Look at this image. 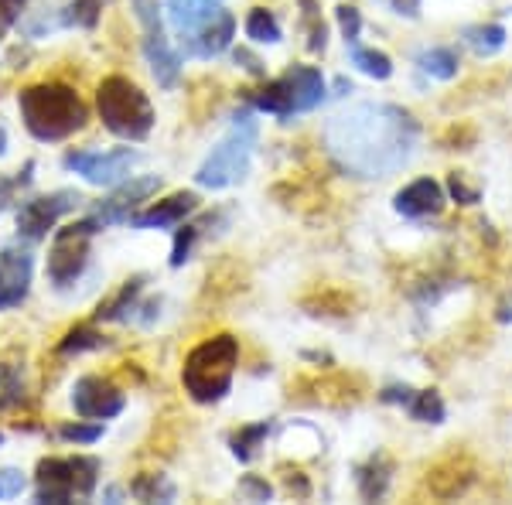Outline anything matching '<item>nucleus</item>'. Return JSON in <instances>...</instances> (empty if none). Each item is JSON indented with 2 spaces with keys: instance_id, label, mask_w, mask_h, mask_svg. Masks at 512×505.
Here are the masks:
<instances>
[{
  "instance_id": "obj_27",
  "label": "nucleus",
  "mask_w": 512,
  "mask_h": 505,
  "mask_svg": "<svg viewBox=\"0 0 512 505\" xmlns=\"http://www.w3.org/2000/svg\"><path fill=\"white\" fill-rule=\"evenodd\" d=\"M270 434V424H253V427H239L233 437H229V444H233V454L239 461H250L256 454V447H260L263 437Z\"/></svg>"
},
{
  "instance_id": "obj_41",
  "label": "nucleus",
  "mask_w": 512,
  "mask_h": 505,
  "mask_svg": "<svg viewBox=\"0 0 512 505\" xmlns=\"http://www.w3.org/2000/svg\"><path fill=\"white\" fill-rule=\"evenodd\" d=\"M393 7L400 14H407V18H417V11H420V0H393Z\"/></svg>"
},
{
  "instance_id": "obj_16",
  "label": "nucleus",
  "mask_w": 512,
  "mask_h": 505,
  "mask_svg": "<svg viewBox=\"0 0 512 505\" xmlns=\"http://www.w3.org/2000/svg\"><path fill=\"white\" fill-rule=\"evenodd\" d=\"M198 209V195L195 192H175L164 202H154L147 212L130 215V226L137 229H164V226H178L185 222V215H192Z\"/></svg>"
},
{
  "instance_id": "obj_18",
  "label": "nucleus",
  "mask_w": 512,
  "mask_h": 505,
  "mask_svg": "<svg viewBox=\"0 0 512 505\" xmlns=\"http://www.w3.org/2000/svg\"><path fill=\"white\" fill-rule=\"evenodd\" d=\"M216 11H222V0H168L171 24L181 38L192 35L198 24H205Z\"/></svg>"
},
{
  "instance_id": "obj_42",
  "label": "nucleus",
  "mask_w": 512,
  "mask_h": 505,
  "mask_svg": "<svg viewBox=\"0 0 512 505\" xmlns=\"http://www.w3.org/2000/svg\"><path fill=\"white\" fill-rule=\"evenodd\" d=\"M4 154H7V130L0 127V157H4Z\"/></svg>"
},
{
  "instance_id": "obj_30",
  "label": "nucleus",
  "mask_w": 512,
  "mask_h": 505,
  "mask_svg": "<svg viewBox=\"0 0 512 505\" xmlns=\"http://www.w3.org/2000/svg\"><path fill=\"white\" fill-rule=\"evenodd\" d=\"M103 4H106V0H72V4L65 7V24H79V28H96Z\"/></svg>"
},
{
  "instance_id": "obj_35",
  "label": "nucleus",
  "mask_w": 512,
  "mask_h": 505,
  "mask_svg": "<svg viewBox=\"0 0 512 505\" xmlns=\"http://www.w3.org/2000/svg\"><path fill=\"white\" fill-rule=\"evenodd\" d=\"M195 236H198V229H195V226L178 229V236H175V250H171V267H185L188 253H192V246H195Z\"/></svg>"
},
{
  "instance_id": "obj_5",
  "label": "nucleus",
  "mask_w": 512,
  "mask_h": 505,
  "mask_svg": "<svg viewBox=\"0 0 512 505\" xmlns=\"http://www.w3.org/2000/svg\"><path fill=\"white\" fill-rule=\"evenodd\" d=\"M253 147H256V120L250 110H243L233 117V127H229V134L216 144V151L202 161L195 181L202 188H212V192L243 181L253 161Z\"/></svg>"
},
{
  "instance_id": "obj_34",
  "label": "nucleus",
  "mask_w": 512,
  "mask_h": 505,
  "mask_svg": "<svg viewBox=\"0 0 512 505\" xmlns=\"http://www.w3.org/2000/svg\"><path fill=\"white\" fill-rule=\"evenodd\" d=\"M335 18H338V28H342L345 41L355 45V41H359V31H362V14L355 11V7H338Z\"/></svg>"
},
{
  "instance_id": "obj_1",
  "label": "nucleus",
  "mask_w": 512,
  "mask_h": 505,
  "mask_svg": "<svg viewBox=\"0 0 512 505\" xmlns=\"http://www.w3.org/2000/svg\"><path fill=\"white\" fill-rule=\"evenodd\" d=\"M325 144L345 171L383 178L410 161L417 147V123L400 106L362 103L328 123Z\"/></svg>"
},
{
  "instance_id": "obj_23",
  "label": "nucleus",
  "mask_w": 512,
  "mask_h": 505,
  "mask_svg": "<svg viewBox=\"0 0 512 505\" xmlns=\"http://www.w3.org/2000/svg\"><path fill=\"white\" fill-rule=\"evenodd\" d=\"M140 287H144V280H130L123 291L113 297V301H106V304H99V311H96V321H120V318H127V311L137 304V297H140Z\"/></svg>"
},
{
  "instance_id": "obj_6",
  "label": "nucleus",
  "mask_w": 512,
  "mask_h": 505,
  "mask_svg": "<svg viewBox=\"0 0 512 505\" xmlns=\"http://www.w3.org/2000/svg\"><path fill=\"white\" fill-rule=\"evenodd\" d=\"M321 99H325V76L315 65H294L280 79L250 93V106L260 113H270V117H291V113L315 110Z\"/></svg>"
},
{
  "instance_id": "obj_26",
  "label": "nucleus",
  "mask_w": 512,
  "mask_h": 505,
  "mask_svg": "<svg viewBox=\"0 0 512 505\" xmlns=\"http://www.w3.org/2000/svg\"><path fill=\"white\" fill-rule=\"evenodd\" d=\"M352 62L359 65L366 76H373V79H390L393 76L390 55L376 52V48H352Z\"/></svg>"
},
{
  "instance_id": "obj_7",
  "label": "nucleus",
  "mask_w": 512,
  "mask_h": 505,
  "mask_svg": "<svg viewBox=\"0 0 512 505\" xmlns=\"http://www.w3.org/2000/svg\"><path fill=\"white\" fill-rule=\"evenodd\" d=\"M96 482H99V461L96 458H41L38 468H35V499L38 502H48V505H65L79 495L96 492Z\"/></svg>"
},
{
  "instance_id": "obj_25",
  "label": "nucleus",
  "mask_w": 512,
  "mask_h": 505,
  "mask_svg": "<svg viewBox=\"0 0 512 505\" xmlns=\"http://www.w3.org/2000/svg\"><path fill=\"white\" fill-rule=\"evenodd\" d=\"M420 69H424L427 76L448 82L458 76V55H454L451 48H431V52L420 55Z\"/></svg>"
},
{
  "instance_id": "obj_39",
  "label": "nucleus",
  "mask_w": 512,
  "mask_h": 505,
  "mask_svg": "<svg viewBox=\"0 0 512 505\" xmlns=\"http://www.w3.org/2000/svg\"><path fill=\"white\" fill-rule=\"evenodd\" d=\"M236 62H243V69L253 72V76H263V72H267V69H263V62L256 59V55L246 52V48H236Z\"/></svg>"
},
{
  "instance_id": "obj_43",
  "label": "nucleus",
  "mask_w": 512,
  "mask_h": 505,
  "mask_svg": "<svg viewBox=\"0 0 512 505\" xmlns=\"http://www.w3.org/2000/svg\"><path fill=\"white\" fill-rule=\"evenodd\" d=\"M0 444H4V434H0Z\"/></svg>"
},
{
  "instance_id": "obj_22",
  "label": "nucleus",
  "mask_w": 512,
  "mask_h": 505,
  "mask_svg": "<svg viewBox=\"0 0 512 505\" xmlns=\"http://www.w3.org/2000/svg\"><path fill=\"white\" fill-rule=\"evenodd\" d=\"M410 417L420 420V424H444V400L437 389H424V393H414V400L407 403Z\"/></svg>"
},
{
  "instance_id": "obj_32",
  "label": "nucleus",
  "mask_w": 512,
  "mask_h": 505,
  "mask_svg": "<svg viewBox=\"0 0 512 505\" xmlns=\"http://www.w3.org/2000/svg\"><path fill=\"white\" fill-rule=\"evenodd\" d=\"M21 400V372L14 366H0V407Z\"/></svg>"
},
{
  "instance_id": "obj_33",
  "label": "nucleus",
  "mask_w": 512,
  "mask_h": 505,
  "mask_svg": "<svg viewBox=\"0 0 512 505\" xmlns=\"http://www.w3.org/2000/svg\"><path fill=\"white\" fill-rule=\"evenodd\" d=\"M239 495H243V499H250V502H270L274 488H270L267 478L246 475V478H239Z\"/></svg>"
},
{
  "instance_id": "obj_28",
  "label": "nucleus",
  "mask_w": 512,
  "mask_h": 505,
  "mask_svg": "<svg viewBox=\"0 0 512 505\" xmlns=\"http://www.w3.org/2000/svg\"><path fill=\"white\" fill-rule=\"evenodd\" d=\"M468 45H472L478 55H495L502 45H506V28H499V24L472 28V31H468Z\"/></svg>"
},
{
  "instance_id": "obj_17",
  "label": "nucleus",
  "mask_w": 512,
  "mask_h": 505,
  "mask_svg": "<svg viewBox=\"0 0 512 505\" xmlns=\"http://www.w3.org/2000/svg\"><path fill=\"white\" fill-rule=\"evenodd\" d=\"M396 212L410 215V219H424V215H437L444 209V188L431 178H420L414 185H407L396 195Z\"/></svg>"
},
{
  "instance_id": "obj_13",
  "label": "nucleus",
  "mask_w": 512,
  "mask_h": 505,
  "mask_svg": "<svg viewBox=\"0 0 512 505\" xmlns=\"http://www.w3.org/2000/svg\"><path fill=\"white\" fill-rule=\"evenodd\" d=\"M72 407L86 420H110L123 410V393L103 376H82L72 386Z\"/></svg>"
},
{
  "instance_id": "obj_10",
  "label": "nucleus",
  "mask_w": 512,
  "mask_h": 505,
  "mask_svg": "<svg viewBox=\"0 0 512 505\" xmlns=\"http://www.w3.org/2000/svg\"><path fill=\"white\" fill-rule=\"evenodd\" d=\"M137 164V154L130 147H117V151H72L65 154V168L76 171L89 181V185H120Z\"/></svg>"
},
{
  "instance_id": "obj_38",
  "label": "nucleus",
  "mask_w": 512,
  "mask_h": 505,
  "mask_svg": "<svg viewBox=\"0 0 512 505\" xmlns=\"http://www.w3.org/2000/svg\"><path fill=\"white\" fill-rule=\"evenodd\" d=\"M448 188H451V195L458 198L461 205H472V202H478V192H475V188H468V185H465V175H451Z\"/></svg>"
},
{
  "instance_id": "obj_21",
  "label": "nucleus",
  "mask_w": 512,
  "mask_h": 505,
  "mask_svg": "<svg viewBox=\"0 0 512 505\" xmlns=\"http://www.w3.org/2000/svg\"><path fill=\"white\" fill-rule=\"evenodd\" d=\"M130 495L140 502H171L175 499V485L164 475H140L130 482Z\"/></svg>"
},
{
  "instance_id": "obj_44",
  "label": "nucleus",
  "mask_w": 512,
  "mask_h": 505,
  "mask_svg": "<svg viewBox=\"0 0 512 505\" xmlns=\"http://www.w3.org/2000/svg\"><path fill=\"white\" fill-rule=\"evenodd\" d=\"M0 499H4V492H0Z\"/></svg>"
},
{
  "instance_id": "obj_31",
  "label": "nucleus",
  "mask_w": 512,
  "mask_h": 505,
  "mask_svg": "<svg viewBox=\"0 0 512 505\" xmlns=\"http://www.w3.org/2000/svg\"><path fill=\"white\" fill-rule=\"evenodd\" d=\"M62 441H72V444H96L103 437V424H62L59 430Z\"/></svg>"
},
{
  "instance_id": "obj_9",
  "label": "nucleus",
  "mask_w": 512,
  "mask_h": 505,
  "mask_svg": "<svg viewBox=\"0 0 512 505\" xmlns=\"http://www.w3.org/2000/svg\"><path fill=\"white\" fill-rule=\"evenodd\" d=\"M137 11V21L144 24V55L151 62V72L158 79V86L171 89L181 76V59L171 48V41L164 38V21H161V7L158 0H130Z\"/></svg>"
},
{
  "instance_id": "obj_2",
  "label": "nucleus",
  "mask_w": 512,
  "mask_h": 505,
  "mask_svg": "<svg viewBox=\"0 0 512 505\" xmlns=\"http://www.w3.org/2000/svg\"><path fill=\"white\" fill-rule=\"evenodd\" d=\"M18 106L28 134L35 140H45V144L72 137L89 120V110L79 93L62 86V82H38V86L21 89Z\"/></svg>"
},
{
  "instance_id": "obj_14",
  "label": "nucleus",
  "mask_w": 512,
  "mask_h": 505,
  "mask_svg": "<svg viewBox=\"0 0 512 505\" xmlns=\"http://www.w3.org/2000/svg\"><path fill=\"white\" fill-rule=\"evenodd\" d=\"M161 188V178L158 175H144V178H130L127 185H120L106 202L96 205V212L89 219L96 222L99 229L103 226H113V222H130V215L147 195H154Z\"/></svg>"
},
{
  "instance_id": "obj_4",
  "label": "nucleus",
  "mask_w": 512,
  "mask_h": 505,
  "mask_svg": "<svg viewBox=\"0 0 512 505\" xmlns=\"http://www.w3.org/2000/svg\"><path fill=\"white\" fill-rule=\"evenodd\" d=\"M96 110L103 127L120 140H144L154 127V106L123 76H110L96 89Z\"/></svg>"
},
{
  "instance_id": "obj_8",
  "label": "nucleus",
  "mask_w": 512,
  "mask_h": 505,
  "mask_svg": "<svg viewBox=\"0 0 512 505\" xmlns=\"http://www.w3.org/2000/svg\"><path fill=\"white\" fill-rule=\"evenodd\" d=\"M99 233V226L93 219L72 222L55 233L52 250H48V277H52L55 287H69L72 280L82 277L89 263V243Z\"/></svg>"
},
{
  "instance_id": "obj_20",
  "label": "nucleus",
  "mask_w": 512,
  "mask_h": 505,
  "mask_svg": "<svg viewBox=\"0 0 512 505\" xmlns=\"http://www.w3.org/2000/svg\"><path fill=\"white\" fill-rule=\"evenodd\" d=\"M246 35L253 41H260V45H277V41L284 38V31H280L277 18L267 7H253L250 18H246Z\"/></svg>"
},
{
  "instance_id": "obj_40",
  "label": "nucleus",
  "mask_w": 512,
  "mask_h": 505,
  "mask_svg": "<svg viewBox=\"0 0 512 505\" xmlns=\"http://www.w3.org/2000/svg\"><path fill=\"white\" fill-rule=\"evenodd\" d=\"M383 400L386 403H410V400H414V389H410V386H390V389H383Z\"/></svg>"
},
{
  "instance_id": "obj_19",
  "label": "nucleus",
  "mask_w": 512,
  "mask_h": 505,
  "mask_svg": "<svg viewBox=\"0 0 512 505\" xmlns=\"http://www.w3.org/2000/svg\"><path fill=\"white\" fill-rule=\"evenodd\" d=\"M386 485H390V461L376 454L369 465L359 468V492H362V499H383Z\"/></svg>"
},
{
  "instance_id": "obj_36",
  "label": "nucleus",
  "mask_w": 512,
  "mask_h": 505,
  "mask_svg": "<svg viewBox=\"0 0 512 505\" xmlns=\"http://www.w3.org/2000/svg\"><path fill=\"white\" fill-rule=\"evenodd\" d=\"M24 4H28V0H0V35H7V31L14 28V21L21 18Z\"/></svg>"
},
{
  "instance_id": "obj_29",
  "label": "nucleus",
  "mask_w": 512,
  "mask_h": 505,
  "mask_svg": "<svg viewBox=\"0 0 512 505\" xmlns=\"http://www.w3.org/2000/svg\"><path fill=\"white\" fill-rule=\"evenodd\" d=\"M301 4H304V28H308V48H311V52H325L328 28H325V21H321V14H318V4H315V0H301Z\"/></svg>"
},
{
  "instance_id": "obj_12",
  "label": "nucleus",
  "mask_w": 512,
  "mask_h": 505,
  "mask_svg": "<svg viewBox=\"0 0 512 505\" xmlns=\"http://www.w3.org/2000/svg\"><path fill=\"white\" fill-rule=\"evenodd\" d=\"M31 273H35V256L24 246H4L0 250V311L18 308L31 291Z\"/></svg>"
},
{
  "instance_id": "obj_24",
  "label": "nucleus",
  "mask_w": 512,
  "mask_h": 505,
  "mask_svg": "<svg viewBox=\"0 0 512 505\" xmlns=\"http://www.w3.org/2000/svg\"><path fill=\"white\" fill-rule=\"evenodd\" d=\"M103 345H106V338L99 335L96 328H89V325H76V328L65 331V338L59 342V352H62V355H79V352L103 349Z\"/></svg>"
},
{
  "instance_id": "obj_3",
  "label": "nucleus",
  "mask_w": 512,
  "mask_h": 505,
  "mask_svg": "<svg viewBox=\"0 0 512 505\" xmlns=\"http://www.w3.org/2000/svg\"><path fill=\"white\" fill-rule=\"evenodd\" d=\"M236 362H239V342L233 335L205 338L198 349H192V355L185 359V369H181L185 393L195 403H219L229 393V386H233Z\"/></svg>"
},
{
  "instance_id": "obj_15",
  "label": "nucleus",
  "mask_w": 512,
  "mask_h": 505,
  "mask_svg": "<svg viewBox=\"0 0 512 505\" xmlns=\"http://www.w3.org/2000/svg\"><path fill=\"white\" fill-rule=\"evenodd\" d=\"M233 35H236V18L229 11H216L205 24H198L192 35L181 38L188 55H198V59H216V55L226 52L233 45Z\"/></svg>"
},
{
  "instance_id": "obj_11",
  "label": "nucleus",
  "mask_w": 512,
  "mask_h": 505,
  "mask_svg": "<svg viewBox=\"0 0 512 505\" xmlns=\"http://www.w3.org/2000/svg\"><path fill=\"white\" fill-rule=\"evenodd\" d=\"M82 202L79 192H52L41 198H28L18 209V233L24 239H45L48 229L62 219L65 212H72Z\"/></svg>"
},
{
  "instance_id": "obj_37",
  "label": "nucleus",
  "mask_w": 512,
  "mask_h": 505,
  "mask_svg": "<svg viewBox=\"0 0 512 505\" xmlns=\"http://www.w3.org/2000/svg\"><path fill=\"white\" fill-rule=\"evenodd\" d=\"M0 492H4V499H14V495L24 492V475L14 468H4L0 471Z\"/></svg>"
}]
</instances>
